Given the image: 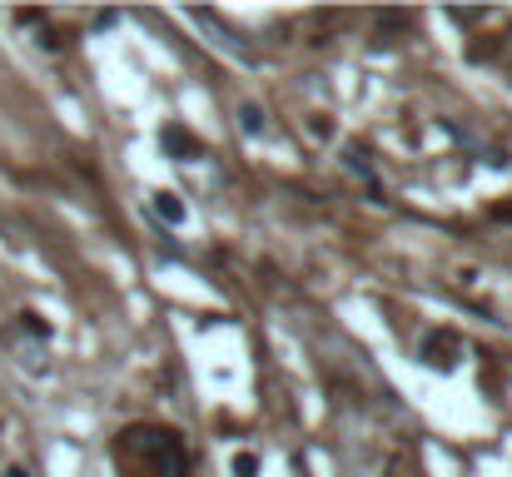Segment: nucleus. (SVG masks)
<instances>
[{
  "mask_svg": "<svg viewBox=\"0 0 512 477\" xmlns=\"http://www.w3.org/2000/svg\"><path fill=\"white\" fill-rule=\"evenodd\" d=\"M259 473V458H254V453H239V458H234V477H254Z\"/></svg>",
  "mask_w": 512,
  "mask_h": 477,
  "instance_id": "obj_6",
  "label": "nucleus"
},
{
  "mask_svg": "<svg viewBox=\"0 0 512 477\" xmlns=\"http://www.w3.org/2000/svg\"><path fill=\"white\" fill-rule=\"evenodd\" d=\"M348 159V169H353V174H358V179H363V184H373V169H368V164H363V159L358 155H343Z\"/></svg>",
  "mask_w": 512,
  "mask_h": 477,
  "instance_id": "obj_8",
  "label": "nucleus"
},
{
  "mask_svg": "<svg viewBox=\"0 0 512 477\" xmlns=\"http://www.w3.org/2000/svg\"><path fill=\"white\" fill-rule=\"evenodd\" d=\"M448 20H453V25H478V20H488V15H483V10H448Z\"/></svg>",
  "mask_w": 512,
  "mask_h": 477,
  "instance_id": "obj_7",
  "label": "nucleus"
},
{
  "mask_svg": "<svg viewBox=\"0 0 512 477\" xmlns=\"http://www.w3.org/2000/svg\"><path fill=\"white\" fill-rule=\"evenodd\" d=\"M120 448H135L145 458L150 477H184V443L170 428H130Z\"/></svg>",
  "mask_w": 512,
  "mask_h": 477,
  "instance_id": "obj_1",
  "label": "nucleus"
},
{
  "mask_svg": "<svg viewBox=\"0 0 512 477\" xmlns=\"http://www.w3.org/2000/svg\"><path fill=\"white\" fill-rule=\"evenodd\" d=\"M239 130H244V135H264V110H259V105H244V110H239Z\"/></svg>",
  "mask_w": 512,
  "mask_h": 477,
  "instance_id": "obj_5",
  "label": "nucleus"
},
{
  "mask_svg": "<svg viewBox=\"0 0 512 477\" xmlns=\"http://www.w3.org/2000/svg\"><path fill=\"white\" fill-rule=\"evenodd\" d=\"M418 353H423V363H428V368L448 373V368L463 358V343H458L453 333H443V328H438V333H428V338H423V348H418Z\"/></svg>",
  "mask_w": 512,
  "mask_h": 477,
  "instance_id": "obj_2",
  "label": "nucleus"
},
{
  "mask_svg": "<svg viewBox=\"0 0 512 477\" xmlns=\"http://www.w3.org/2000/svg\"><path fill=\"white\" fill-rule=\"evenodd\" d=\"M165 150H174V155H189V159H199L204 155V150H199V140H194V135H184V130H165Z\"/></svg>",
  "mask_w": 512,
  "mask_h": 477,
  "instance_id": "obj_4",
  "label": "nucleus"
},
{
  "mask_svg": "<svg viewBox=\"0 0 512 477\" xmlns=\"http://www.w3.org/2000/svg\"><path fill=\"white\" fill-rule=\"evenodd\" d=\"M498 219H508V224H512V209H498Z\"/></svg>",
  "mask_w": 512,
  "mask_h": 477,
  "instance_id": "obj_10",
  "label": "nucleus"
},
{
  "mask_svg": "<svg viewBox=\"0 0 512 477\" xmlns=\"http://www.w3.org/2000/svg\"><path fill=\"white\" fill-rule=\"evenodd\" d=\"M150 209H155V214H160L165 224H184V204H179L174 194H165V189H160V194L150 199Z\"/></svg>",
  "mask_w": 512,
  "mask_h": 477,
  "instance_id": "obj_3",
  "label": "nucleus"
},
{
  "mask_svg": "<svg viewBox=\"0 0 512 477\" xmlns=\"http://www.w3.org/2000/svg\"><path fill=\"white\" fill-rule=\"evenodd\" d=\"M15 20H20V25H45V10H20Z\"/></svg>",
  "mask_w": 512,
  "mask_h": 477,
  "instance_id": "obj_9",
  "label": "nucleus"
}]
</instances>
